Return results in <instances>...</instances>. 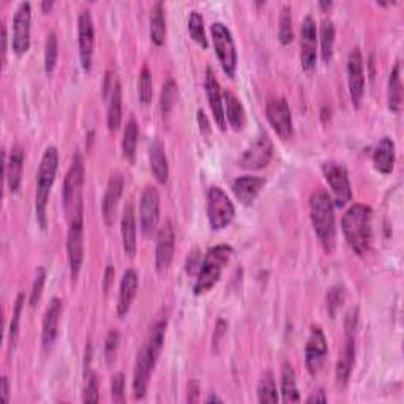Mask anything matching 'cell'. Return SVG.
I'll return each mask as SVG.
<instances>
[{
	"instance_id": "cell-1",
	"label": "cell",
	"mask_w": 404,
	"mask_h": 404,
	"mask_svg": "<svg viewBox=\"0 0 404 404\" xmlns=\"http://www.w3.org/2000/svg\"><path fill=\"white\" fill-rule=\"evenodd\" d=\"M309 216H312L317 239H319L322 248L330 255V253H334L336 243L335 204L326 191H316L312 194V199H309Z\"/></svg>"
},
{
	"instance_id": "cell-2",
	"label": "cell",
	"mask_w": 404,
	"mask_h": 404,
	"mask_svg": "<svg viewBox=\"0 0 404 404\" xmlns=\"http://www.w3.org/2000/svg\"><path fill=\"white\" fill-rule=\"evenodd\" d=\"M371 208L365 204H354L343 216V234L349 247L357 255H365L370 250L373 229H371Z\"/></svg>"
},
{
	"instance_id": "cell-3",
	"label": "cell",
	"mask_w": 404,
	"mask_h": 404,
	"mask_svg": "<svg viewBox=\"0 0 404 404\" xmlns=\"http://www.w3.org/2000/svg\"><path fill=\"white\" fill-rule=\"evenodd\" d=\"M233 247L226 243L215 245V247L208 248L206 253L204 261H202L196 283L193 286V291L196 295L206 294L207 291H211L212 287L218 283V280L221 277V272L228 265L230 256H233Z\"/></svg>"
},
{
	"instance_id": "cell-4",
	"label": "cell",
	"mask_w": 404,
	"mask_h": 404,
	"mask_svg": "<svg viewBox=\"0 0 404 404\" xmlns=\"http://www.w3.org/2000/svg\"><path fill=\"white\" fill-rule=\"evenodd\" d=\"M59 168V150L54 146H49L43 154L38 174H37V194H35V208H37V220L40 226L46 228V206L53 188L54 180Z\"/></svg>"
},
{
	"instance_id": "cell-5",
	"label": "cell",
	"mask_w": 404,
	"mask_h": 404,
	"mask_svg": "<svg viewBox=\"0 0 404 404\" xmlns=\"http://www.w3.org/2000/svg\"><path fill=\"white\" fill-rule=\"evenodd\" d=\"M84 160L83 155L76 152L71 160L70 169L63 182V212L67 215L68 223L75 218L78 213H83V188H84Z\"/></svg>"
},
{
	"instance_id": "cell-6",
	"label": "cell",
	"mask_w": 404,
	"mask_h": 404,
	"mask_svg": "<svg viewBox=\"0 0 404 404\" xmlns=\"http://www.w3.org/2000/svg\"><path fill=\"white\" fill-rule=\"evenodd\" d=\"M235 216V207L220 186H212L207 193V218L213 230H221L230 225Z\"/></svg>"
},
{
	"instance_id": "cell-7",
	"label": "cell",
	"mask_w": 404,
	"mask_h": 404,
	"mask_svg": "<svg viewBox=\"0 0 404 404\" xmlns=\"http://www.w3.org/2000/svg\"><path fill=\"white\" fill-rule=\"evenodd\" d=\"M212 38H213L215 53L218 55L223 71H225L229 78H234L237 70V51L233 33H230L226 24L213 23Z\"/></svg>"
},
{
	"instance_id": "cell-8",
	"label": "cell",
	"mask_w": 404,
	"mask_h": 404,
	"mask_svg": "<svg viewBox=\"0 0 404 404\" xmlns=\"http://www.w3.org/2000/svg\"><path fill=\"white\" fill-rule=\"evenodd\" d=\"M273 156V142L267 133H261L243 150L239 166L250 171L264 169L269 166Z\"/></svg>"
},
{
	"instance_id": "cell-9",
	"label": "cell",
	"mask_w": 404,
	"mask_h": 404,
	"mask_svg": "<svg viewBox=\"0 0 404 404\" xmlns=\"http://www.w3.org/2000/svg\"><path fill=\"white\" fill-rule=\"evenodd\" d=\"M322 172L330 186L331 194H334L335 206L343 207L348 204V202L352 199V188H351L348 171H346L344 166L334 161L324 163Z\"/></svg>"
},
{
	"instance_id": "cell-10",
	"label": "cell",
	"mask_w": 404,
	"mask_h": 404,
	"mask_svg": "<svg viewBox=\"0 0 404 404\" xmlns=\"http://www.w3.org/2000/svg\"><path fill=\"white\" fill-rule=\"evenodd\" d=\"M32 28V6L28 2H21L13 16V38L11 48L18 55L26 54L31 48Z\"/></svg>"
},
{
	"instance_id": "cell-11",
	"label": "cell",
	"mask_w": 404,
	"mask_h": 404,
	"mask_svg": "<svg viewBox=\"0 0 404 404\" xmlns=\"http://www.w3.org/2000/svg\"><path fill=\"white\" fill-rule=\"evenodd\" d=\"M67 250L71 278L76 280L79 272H81V265L84 261V212L78 213L75 218L70 221Z\"/></svg>"
},
{
	"instance_id": "cell-12",
	"label": "cell",
	"mask_w": 404,
	"mask_h": 404,
	"mask_svg": "<svg viewBox=\"0 0 404 404\" xmlns=\"http://www.w3.org/2000/svg\"><path fill=\"white\" fill-rule=\"evenodd\" d=\"M78 43H79V59L84 71L92 70L93 48H95V27L90 10H83L78 19Z\"/></svg>"
},
{
	"instance_id": "cell-13",
	"label": "cell",
	"mask_w": 404,
	"mask_h": 404,
	"mask_svg": "<svg viewBox=\"0 0 404 404\" xmlns=\"http://www.w3.org/2000/svg\"><path fill=\"white\" fill-rule=\"evenodd\" d=\"M267 119L281 139H291L294 133L291 107L286 98L273 97L267 103Z\"/></svg>"
},
{
	"instance_id": "cell-14",
	"label": "cell",
	"mask_w": 404,
	"mask_h": 404,
	"mask_svg": "<svg viewBox=\"0 0 404 404\" xmlns=\"http://www.w3.org/2000/svg\"><path fill=\"white\" fill-rule=\"evenodd\" d=\"M300 60L303 71L313 73L317 62V31L312 14H307L300 28Z\"/></svg>"
},
{
	"instance_id": "cell-15",
	"label": "cell",
	"mask_w": 404,
	"mask_h": 404,
	"mask_svg": "<svg viewBox=\"0 0 404 404\" xmlns=\"http://www.w3.org/2000/svg\"><path fill=\"white\" fill-rule=\"evenodd\" d=\"M327 354H329V344L322 329L316 326L312 327L305 348V365L309 374L316 376V374L322 370L324 363H326Z\"/></svg>"
},
{
	"instance_id": "cell-16",
	"label": "cell",
	"mask_w": 404,
	"mask_h": 404,
	"mask_svg": "<svg viewBox=\"0 0 404 404\" xmlns=\"http://www.w3.org/2000/svg\"><path fill=\"white\" fill-rule=\"evenodd\" d=\"M348 84L352 105L360 107L365 95V71L362 53L358 48H354L348 57Z\"/></svg>"
},
{
	"instance_id": "cell-17",
	"label": "cell",
	"mask_w": 404,
	"mask_h": 404,
	"mask_svg": "<svg viewBox=\"0 0 404 404\" xmlns=\"http://www.w3.org/2000/svg\"><path fill=\"white\" fill-rule=\"evenodd\" d=\"M176 250V233L172 223L168 220L158 230L156 235V250H155V265L158 272H166L169 269L174 257Z\"/></svg>"
},
{
	"instance_id": "cell-18",
	"label": "cell",
	"mask_w": 404,
	"mask_h": 404,
	"mask_svg": "<svg viewBox=\"0 0 404 404\" xmlns=\"http://www.w3.org/2000/svg\"><path fill=\"white\" fill-rule=\"evenodd\" d=\"M141 229L150 235L160 221V193L155 186H147L141 196Z\"/></svg>"
},
{
	"instance_id": "cell-19",
	"label": "cell",
	"mask_w": 404,
	"mask_h": 404,
	"mask_svg": "<svg viewBox=\"0 0 404 404\" xmlns=\"http://www.w3.org/2000/svg\"><path fill=\"white\" fill-rule=\"evenodd\" d=\"M155 363L156 362L152 358L147 346H144V348L138 352V357H136V365L133 373V396L136 400H142L144 396H146L149 379L152 371H154Z\"/></svg>"
},
{
	"instance_id": "cell-20",
	"label": "cell",
	"mask_w": 404,
	"mask_h": 404,
	"mask_svg": "<svg viewBox=\"0 0 404 404\" xmlns=\"http://www.w3.org/2000/svg\"><path fill=\"white\" fill-rule=\"evenodd\" d=\"M105 97L107 103V128L110 132H117L122 122V87L115 75H107L105 83Z\"/></svg>"
},
{
	"instance_id": "cell-21",
	"label": "cell",
	"mask_w": 404,
	"mask_h": 404,
	"mask_svg": "<svg viewBox=\"0 0 404 404\" xmlns=\"http://www.w3.org/2000/svg\"><path fill=\"white\" fill-rule=\"evenodd\" d=\"M63 312V302L60 299H53L46 308L45 317H43V334H41V343L43 349L49 351L53 348L57 338V331H59V322Z\"/></svg>"
},
{
	"instance_id": "cell-22",
	"label": "cell",
	"mask_w": 404,
	"mask_h": 404,
	"mask_svg": "<svg viewBox=\"0 0 404 404\" xmlns=\"http://www.w3.org/2000/svg\"><path fill=\"white\" fill-rule=\"evenodd\" d=\"M206 92L215 122L218 124L221 129H226V115H225V103H223V93L220 90L218 79H216L211 67H208L206 71Z\"/></svg>"
},
{
	"instance_id": "cell-23",
	"label": "cell",
	"mask_w": 404,
	"mask_h": 404,
	"mask_svg": "<svg viewBox=\"0 0 404 404\" xmlns=\"http://www.w3.org/2000/svg\"><path fill=\"white\" fill-rule=\"evenodd\" d=\"M344 334H346L344 346L340 352V357H338L336 370H335L336 382H338V386H341V387L348 384L351 373H352L354 362H356V338H354L356 331H344Z\"/></svg>"
},
{
	"instance_id": "cell-24",
	"label": "cell",
	"mask_w": 404,
	"mask_h": 404,
	"mask_svg": "<svg viewBox=\"0 0 404 404\" xmlns=\"http://www.w3.org/2000/svg\"><path fill=\"white\" fill-rule=\"evenodd\" d=\"M122 193H124V177L122 174H112L106 186L103 202H101V213L107 226H111L115 220V211H117Z\"/></svg>"
},
{
	"instance_id": "cell-25",
	"label": "cell",
	"mask_w": 404,
	"mask_h": 404,
	"mask_svg": "<svg viewBox=\"0 0 404 404\" xmlns=\"http://www.w3.org/2000/svg\"><path fill=\"white\" fill-rule=\"evenodd\" d=\"M138 287H139L138 272H136L134 269L125 270L124 277H122V281H120L119 302H117V314L120 317L128 314L136 294H138Z\"/></svg>"
},
{
	"instance_id": "cell-26",
	"label": "cell",
	"mask_w": 404,
	"mask_h": 404,
	"mask_svg": "<svg viewBox=\"0 0 404 404\" xmlns=\"http://www.w3.org/2000/svg\"><path fill=\"white\" fill-rule=\"evenodd\" d=\"M265 179L262 177H253V176H243L234 180L233 191L235 198L239 199L243 206H251L259 196V193L264 188Z\"/></svg>"
},
{
	"instance_id": "cell-27",
	"label": "cell",
	"mask_w": 404,
	"mask_h": 404,
	"mask_svg": "<svg viewBox=\"0 0 404 404\" xmlns=\"http://www.w3.org/2000/svg\"><path fill=\"white\" fill-rule=\"evenodd\" d=\"M122 243H124V251L128 257H134L136 248H138V239H136V216L134 208L132 204H127L124 208V215H122Z\"/></svg>"
},
{
	"instance_id": "cell-28",
	"label": "cell",
	"mask_w": 404,
	"mask_h": 404,
	"mask_svg": "<svg viewBox=\"0 0 404 404\" xmlns=\"http://www.w3.org/2000/svg\"><path fill=\"white\" fill-rule=\"evenodd\" d=\"M23 169H24V150L19 146H14L10 152L9 160L5 163V179L9 184L11 193H18L23 180Z\"/></svg>"
},
{
	"instance_id": "cell-29",
	"label": "cell",
	"mask_w": 404,
	"mask_h": 404,
	"mask_svg": "<svg viewBox=\"0 0 404 404\" xmlns=\"http://www.w3.org/2000/svg\"><path fill=\"white\" fill-rule=\"evenodd\" d=\"M373 164L382 174H390L395 166V142L384 136L373 152Z\"/></svg>"
},
{
	"instance_id": "cell-30",
	"label": "cell",
	"mask_w": 404,
	"mask_h": 404,
	"mask_svg": "<svg viewBox=\"0 0 404 404\" xmlns=\"http://www.w3.org/2000/svg\"><path fill=\"white\" fill-rule=\"evenodd\" d=\"M149 158H150V168H152V172H154L155 179L160 184L168 182L169 164H168V158H166L164 146L160 139H155L154 142H152Z\"/></svg>"
},
{
	"instance_id": "cell-31",
	"label": "cell",
	"mask_w": 404,
	"mask_h": 404,
	"mask_svg": "<svg viewBox=\"0 0 404 404\" xmlns=\"http://www.w3.org/2000/svg\"><path fill=\"white\" fill-rule=\"evenodd\" d=\"M223 103H225V115L235 132H240L245 127V110L240 100L233 92H223Z\"/></svg>"
},
{
	"instance_id": "cell-32",
	"label": "cell",
	"mask_w": 404,
	"mask_h": 404,
	"mask_svg": "<svg viewBox=\"0 0 404 404\" xmlns=\"http://www.w3.org/2000/svg\"><path fill=\"white\" fill-rule=\"evenodd\" d=\"M387 101L390 111L400 114L403 110V83H401V63H395V67L388 78Z\"/></svg>"
},
{
	"instance_id": "cell-33",
	"label": "cell",
	"mask_w": 404,
	"mask_h": 404,
	"mask_svg": "<svg viewBox=\"0 0 404 404\" xmlns=\"http://www.w3.org/2000/svg\"><path fill=\"white\" fill-rule=\"evenodd\" d=\"M150 38L156 46L164 45L166 40V18L163 2H156L150 14Z\"/></svg>"
},
{
	"instance_id": "cell-34",
	"label": "cell",
	"mask_w": 404,
	"mask_h": 404,
	"mask_svg": "<svg viewBox=\"0 0 404 404\" xmlns=\"http://www.w3.org/2000/svg\"><path fill=\"white\" fill-rule=\"evenodd\" d=\"M281 395H283L285 403L300 401L297 381H295V371L289 363H285L283 371H281Z\"/></svg>"
},
{
	"instance_id": "cell-35",
	"label": "cell",
	"mask_w": 404,
	"mask_h": 404,
	"mask_svg": "<svg viewBox=\"0 0 404 404\" xmlns=\"http://www.w3.org/2000/svg\"><path fill=\"white\" fill-rule=\"evenodd\" d=\"M138 138H139V127L134 117H129L124 129V139H122V152L127 160L133 161L136 155V147H138Z\"/></svg>"
},
{
	"instance_id": "cell-36",
	"label": "cell",
	"mask_w": 404,
	"mask_h": 404,
	"mask_svg": "<svg viewBox=\"0 0 404 404\" xmlns=\"http://www.w3.org/2000/svg\"><path fill=\"white\" fill-rule=\"evenodd\" d=\"M334 45H335V24L331 19H324L321 24V54L322 60L329 63L334 55Z\"/></svg>"
},
{
	"instance_id": "cell-37",
	"label": "cell",
	"mask_w": 404,
	"mask_h": 404,
	"mask_svg": "<svg viewBox=\"0 0 404 404\" xmlns=\"http://www.w3.org/2000/svg\"><path fill=\"white\" fill-rule=\"evenodd\" d=\"M166 326H168V324H166V321H158L154 326V329H152L149 343L146 344L152 358H154L155 362L158 360V357H160L161 349H163L164 336H166Z\"/></svg>"
},
{
	"instance_id": "cell-38",
	"label": "cell",
	"mask_w": 404,
	"mask_h": 404,
	"mask_svg": "<svg viewBox=\"0 0 404 404\" xmlns=\"http://www.w3.org/2000/svg\"><path fill=\"white\" fill-rule=\"evenodd\" d=\"M24 303H26L24 294H19L18 299H16V303H14L13 317H11V322H10V334H9L10 354H13L14 348H16V341H18V335H19V322H21V314H23Z\"/></svg>"
},
{
	"instance_id": "cell-39",
	"label": "cell",
	"mask_w": 404,
	"mask_h": 404,
	"mask_svg": "<svg viewBox=\"0 0 404 404\" xmlns=\"http://www.w3.org/2000/svg\"><path fill=\"white\" fill-rule=\"evenodd\" d=\"M257 400L259 403H278L280 396H278L277 384H275V379H273L272 376V373H267L262 378V381L259 382Z\"/></svg>"
},
{
	"instance_id": "cell-40",
	"label": "cell",
	"mask_w": 404,
	"mask_h": 404,
	"mask_svg": "<svg viewBox=\"0 0 404 404\" xmlns=\"http://www.w3.org/2000/svg\"><path fill=\"white\" fill-rule=\"evenodd\" d=\"M188 32L191 35V38L201 45L202 48L208 46V41L206 37V31H204V19H202L199 11H191L190 19H188Z\"/></svg>"
},
{
	"instance_id": "cell-41",
	"label": "cell",
	"mask_w": 404,
	"mask_h": 404,
	"mask_svg": "<svg viewBox=\"0 0 404 404\" xmlns=\"http://www.w3.org/2000/svg\"><path fill=\"white\" fill-rule=\"evenodd\" d=\"M291 13H292L291 6L283 5V9H281V16H280V28H278V37L283 45H289V43L294 40Z\"/></svg>"
},
{
	"instance_id": "cell-42",
	"label": "cell",
	"mask_w": 404,
	"mask_h": 404,
	"mask_svg": "<svg viewBox=\"0 0 404 404\" xmlns=\"http://www.w3.org/2000/svg\"><path fill=\"white\" fill-rule=\"evenodd\" d=\"M176 100H177V84H176L174 79L168 78V79H166V83L163 84L161 100H160L163 115H168L172 111Z\"/></svg>"
},
{
	"instance_id": "cell-43",
	"label": "cell",
	"mask_w": 404,
	"mask_h": 404,
	"mask_svg": "<svg viewBox=\"0 0 404 404\" xmlns=\"http://www.w3.org/2000/svg\"><path fill=\"white\" fill-rule=\"evenodd\" d=\"M57 57H59V46H57V37L54 32H49L45 45V71L51 75L57 65Z\"/></svg>"
},
{
	"instance_id": "cell-44",
	"label": "cell",
	"mask_w": 404,
	"mask_h": 404,
	"mask_svg": "<svg viewBox=\"0 0 404 404\" xmlns=\"http://www.w3.org/2000/svg\"><path fill=\"white\" fill-rule=\"evenodd\" d=\"M139 100L142 105H149L154 97V81H152V73L147 67H144L139 76Z\"/></svg>"
},
{
	"instance_id": "cell-45",
	"label": "cell",
	"mask_w": 404,
	"mask_h": 404,
	"mask_svg": "<svg viewBox=\"0 0 404 404\" xmlns=\"http://www.w3.org/2000/svg\"><path fill=\"white\" fill-rule=\"evenodd\" d=\"M84 403H98L100 401V392H98V379L93 373L85 374V384H84Z\"/></svg>"
},
{
	"instance_id": "cell-46",
	"label": "cell",
	"mask_w": 404,
	"mask_h": 404,
	"mask_svg": "<svg viewBox=\"0 0 404 404\" xmlns=\"http://www.w3.org/2000/svg\"><path fill=\"white\" fill-rule=\"evenodd\" d=\"M45 281H46V270L45 267H40L37 269V275H35L33 280V285H32V291H31V307H37V303L41 299V294H43V287H45Z\"/></svg>"
},
{
	"instance_id": "cell-47",
	"label": "cell",
	"mask_w": 404,
	"mask_h": 404,
	"mask_svg": "<svg viewBox=\"0 0 404 404\" xmlns=\"http://www.w3.org/2000/svg\"><path fill=\"white\" fill-rule=\"evenodd\" d=\"M119 344H120V335L117 330H111L110 334L106 336V341H105V358H106V363H112L115 360V354H117L119 349Z\"/></svg>"
},
{
	"instance_id": "cell-48",
	"label": "cell",
	"mask_w": 404,
	"mask_h": 404,
	"mask_svg": "<svg viewBox=\"0 0 404 404\" xmlns=\"http://www.w3.org/2000/svg\"><path fill=\"white\" fill-rule=\"evenodd\" d=\"M344 299H346V292H344L343 287L335 286V287H331V289L329 291V294H327V308H329V312H330L331 316L336 314L338 308L343 305Z\"/></svg>"
},
{
	"instance_id": "cell-49",
	"label": "cell",
	"mask_w": 404,
	"mask_h": 404,
	"mask_svg": "<svg viewBox=\"0 0 404 404\" xmlns=\"http://www.w3.org/2000/svg\"><path fill=\"white\" fill-rule=\"evenodd\" d=\"M111 396L114 403H125V376L117 373L111 381Z\"/></svg>"
},
{
	"instance_id": "cell-50",
	"label": "cell",
	"mask_w": 404,
	"mask_h": 404,
	"mask_svg": "<svg viewBox=\"0 0 404 404\" xmlns=\"http://www.w3.org/2000/svg\"><path fill=\"white\" fill-rule=\"evenodd\" d=\"M114 275H115V269H114V265H107L106 267V270H105V278H103V291L105 294L110 292L111 289V286L114 283Z\"/></svg>"
},
{
	"instance_id": "cell-51",
	"label": "cell",
	"mask_w": 404,
	"mask_h": 404,
	"mask_svg": "<svg viewBox=\"0 0 404 404\" xmlns=\"http://www.w3.org/2000/svg\"><path fill=\"white\" fill-rule=\"evenodd\" d=\"M0 396H2V401L5 404L10 401V382L6 376H4L2 382H0Z\"/></svg>"
},
{
	"instance_id": "cell-52",
	"label": "cell",
	"mask_w": 404,
	"mask_h": 404,
	"mask_svg": "<svg viewBox=\"0 0 404 404\" xmlns=\"http://www.w3.org/2000/svg\"><path fill=\"white\" fill-rule=\"evenodd\" d=\"M198 122H199V128L202 134H208L211 133V125H208V120L206 117V114L202 110L198 111Z\"/></svg>"
},
{
	"instance_id": "cell-53",
	"label": "cell",
	"mask_w": 404,
	"mask_h": 404,
	"mask_svg": "<svg viewBox=\"0 0 404 404\" xmlns=\"http://www.w3.org/2000/svg\"><path fill=\"white\" fill-rule=\"evenodd\" d=\"M327 401H329V398H327V395H326V392L322 390V388H319L317 392H313L307 400V403H327Z\"/></svg>"
},
{
	"instance_id": "cell-54",
	"label": "cell",
	"mask_w": 404,
	"mask_h": 404,
	"mask_svg": "<svg viewBox=\"0 0 404 404\" xmlns=\"http://www.w3.org/2000/svg\"><path fill=\"white\" fill-rule=\"evenodd\" d=\"M226 322L225 321H218V326L215 329V335H213V343H220L221 335L226 331Z\"/></svg>"
},
{
	"instance_id": "cell-55",
	"label": "cell",
	"mask_w": 404,
	"mask_h": 404,
	"mask_svg": "<svg viewBox=\"0 0 404 404\" xmlns=\"http://www.w3.org/2000/svg\"><path fill=\"white\" fill-rule=\"evenodd\" d=\"M190 392H191V396L188 395V401H190V403L198 401V395H199V386H198V382H191V384H190Z\"/></svg>"
},
{
	"instance_id": "cell-56",
	"label": "cell",
	"mask_w": 404,
	"mask_h": 404,
	"mask_svg": "<svg viewBox=\"0 0 404 404\" xmlns=\"http://www.w3.org/2000/svg\"><path fill=\"white\" fill-rule=\"evenodd\" d=\"M6 40H9V37H6V26L2 24V57H4V62H5V57H6Z\"/></svg>"
},
{
	"instance_id": "cell-57",
	"label": "cell",
	"mask_w": 404,
	"mask_h": 404,
	"mask_svg": "<svg viewBox=\"0 0 404 404\" xmlns=\"http://www.w3.org/2000/svg\"><path fill=\"white\" fill-rule=\"evenodd\" d=\"M53 6H54V2H51V0H45V2L41 4V10L48 13L51 9H53Z\"/></svg>"
},
{
	"instance_id": "cell-58",
	"label": "cell",
	"mask_w": 404,
	"mask_h": 404,
	"mask_svg": "<svg viewBox=\"0 0 404 404\" xmlns=\"http://www.w3.org/2000/svg\"><path fill=\"white\" fill-rule=\"evenodd\" d=\"M206 403H223V400L218 398V396H216V395H211V396H208V398L206 400Z\"/></svg>"
},
{
	"instance_id": "cell-59",
	"label": "cell",
	"mask_w": 404,
	"mask_h": 404,
	"mask_svg": "<svg viewBox=\"0 0 404 404\" xmlns=\"http://www.w3.org/2000/svg\"><path fill=\"white\" fill-rule=\"evenodd\" d=\"M319 5L322 6V9H327V6H331V2H321Z\"/></svg>"
}]
</instances>
